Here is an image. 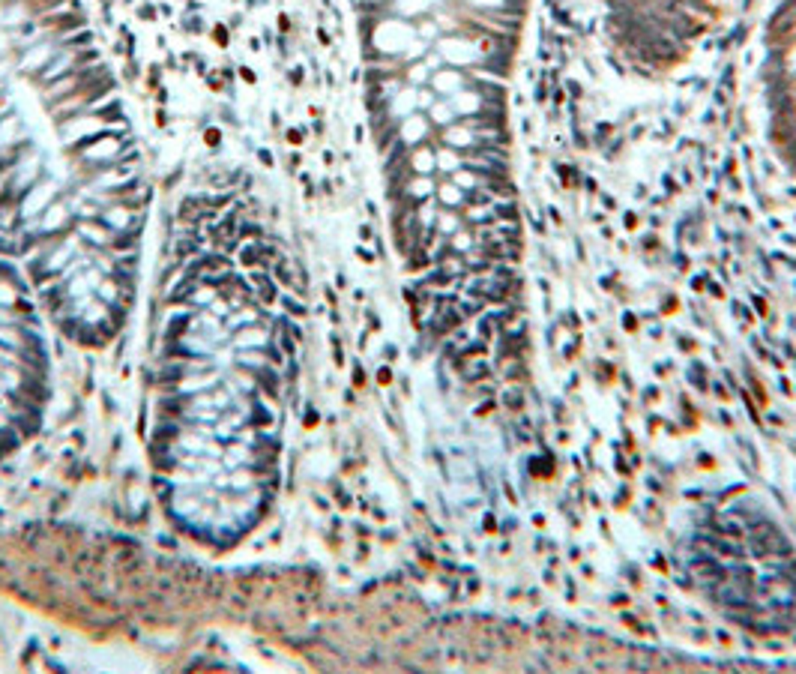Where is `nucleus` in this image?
<instances>
[{
  "label": "nucleus",
  "instance_id": "20e7f679",
  "mask_svg": "<svg viewBox=\"0 0 796 674\" xmlns=\"http://www.w3.org/2000/svg\"><path fill=\"white\" fill-rule=\"evenodd\" d=\"M279 300H282V306H285V312L291 315V318H306V315H309V309L302 306L294 294H279Z\"/></svg>",
  "mask_w": 796,
  "mask_h": 674
},
{
  "label": "nucleus",
  "instance_id": "f03ea898",
  "mask_svg": "<svg viewBox=\"0 0 796 674\" xmlns=\"http://www.w3.org/2000/svg\"><path fill=\"white\" fill-rule=\"evenodd\" d=\"M189 324H192V315H171V321H168V327H165V339L168 342H177L186 330H189Z\"/></svg>",
  "mask_w": 796,
  "mask_h": 674
},
{
  "label": "nucleus",
  "instance_id": "f8f14e48",
  "mask_svg": "<svg viewBox=\"0 0 796 674\" xmlns=\"http://www.w3.org/2000/svg\"><path fill=\"white\" fill-rule=\"evenodd\" d=\"M258 156H260V159H264V162H267V165H272V156H270V153H267V150H260V153H258Z\"/></svg>",
  "mask_w": 796,
  "mask_h": 674
},
{
  "label": "nucleus",
  "instance_id": "1a4fd4ad",
  "mask_svg": "<svg viewBox=\"0 0 796 674\" xmlns=\"http://www.w3.org/2000/svg\"><path fill=\"white\" fill-rule=\"evenodd\" d=\"M240 73H243V78H245V81H255V75H252V69H249V66H243Z\"/></svg>",
  "mask_w": 796,
  "mask_h": 674
},
{
  "label": "nucleus",
  "instance_id": "9b49d317",
  "mask_svg": "<svg viewBox=\"0 0 796 674\" xmlns=\"http://www.w3.org/2000/svg\"><path fill=\"white\" fill-rule=\"evenodd\" d=\"M279 27H282V31H287V27H291V19L282 16V19H279Z\"/></svg>",
  "mask_w": 796,
  "mask_h": 674
},
{
  "label": "nucleus",
  "instance_id": "0eeeda50",
  "mask_svg": "<svg viewBox=\"0 0 796 674\" xmlns=\"http://www.w3.org/2000/svg\"><path fill=\"white\" fill-rule=\"evenodd\" d=\"M204 141H207L210 147H219V141H222V132H219V129H207V132H204Z\"/></svg>",
  "mask_w": 796,
  "mask_h": 674
},
{
  "label": "nucleus",
  "instance_id": "423d86ee",
  "mask_svg": "<svg viewBox=\"0 0 796 674\" xmlns=\"http://www.w3.org/2000/svg\"><path fill=\"white\" fill-rule=\"evenodd\" d=\"M177 438V428L174 426H159L156 428V441H174Z\"/></svg>",
  "mask_w": 796,
  "mask_h": 674
},
{
  "label": "nucleus",
  "instance_id": "f257e3e1",
  "mask_svg": "<svg viewBox=\"0 0 796 674\" xmlns=\"http://www.w3.org/2000/svg\"><path fill=\"white\" fill-rule=\"evenodd\" d=\"M437 198H440V204H446V207H458V204H465V189L455 186V183H443L437 189Z\"/></svg>",
  "mask_w": 796,
  "mask_h": 674
},
{
  "label": "nucleus",
  "instance_id": "39448f33",
  "mask_svg": "<svg viewBox=\"0 0 796 674\" xmlns=\"http://www.w3.org/2000/svg\"><path fill=\"white\" fill-rule=\"evenodd\" d=\"M16 432H12V428H4V432H0V458H4L9 450H16Z\"/></svg>",
  "mask_w": 796,
  "mask_h": 674
},
{
  "label": "nucleus",
  "instance_id": "9d476101",
  "mask_svg": "<svg viewBox=\"0 0 796 674\" xmlns=\"http://www.w3.org/2000/svg\"><path fill=\"white\" fill-rule=\"evenodd\" d=\"M291 81H294V84L302 81V69H294V73H291Z\"/></svg>",
  "mask_w": 796,
  "mask_h": 674
},
{
  "label": "nucleus",
  "instance_id": "7ed1b4c3",
  "mask_svg": "<svg viewBox=\"0 0 796 674\" xmlns=\"http://www.w3.org/2000/svg\"><path fill=\"white\" fill-rule=\"evenodd\" d=\"M272 279H276L279 285H285V288H297L294 285V276H291V264H287V258H279L276 267H272Z\"/></svg>",
  "mask_w": 796,
  "mask_h": 674
},
{
  "label": "nucleus",
  "instance_id": "6e6552de",
  "mask_svg": "<svg viewBox=\"0 0 796 674\" xmlns=\"http://www.w3.org/2000/svg\"><path fill=\"white\" fill-rule=\"evenodd\" d=\"M255 420H264V423H270V414H267V411H260V408H258V411H255Z\"/></svg>",
  "mask_w": 796,
  "mask_h": 674
}]
</instances>
